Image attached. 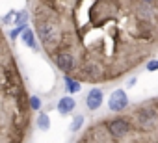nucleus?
I'll list each match as a JSON object with an SVG mask.
<instances>
[{"instance_id":"nucleus-1","label":"nucleus","mask_w":158,"mask_h":143,"mask_svg":"<svg viewBox=\"0 0 158 143\" xmlns=\"http://www.w3.org/2000/svg\"><path fill=\"white\" fill-rule=\"evenodd\" d=\"M37 32H39V39L45 43V45H50L56 41V35H58V30L54 26V22L50 21H43L37 24Z\"/></svg>"},{"instance_id":"nucleus-2","label":"nucleus","mask_w":158,"mask_h":143,"mask_svg":"<svg viewBox=\"0 0 158 143\" xmlns=\"http://www.w3.org/2000/svg\"><path fill=\"white\" fill-rule=\"evenodd\" d=\"M127 104H128V97H127V93L123 89H115L112 93L110 100H108V106H110L112 112H121V110L127 108Z\"/></svg>"},{"instance_id":"nucleus-3","label":"nucleus","mask_w":158,"mask_h":143,"mask_svg":"<svg viewBox=\"0 0 158 143\" xmlns=\"http://www.w3.org/2000/svg\"><path fill=\"white\" fill-rule=\"evenodd\" d=\"M108 130H110V134H112L114 137H123V136L128 134L130 125H128V121H125V119H114V121L108 125Z\"/></svg>"},{"instance_id":"nucleus-4","label":"nucleus","mask_w":158,"mask_h":143,"mask_svg":"<svg viewBox=\"0 0 158 143\" xmlns=\"http://www.w3.org/2000/svg\"><path fill=\"white\" fill-rule=\"evenodd\" d=\"M86 104H88L89 110H99L101 104H102V91L97 89V88L91 89V91L88 93V97H86Z\"/></svg>"},{"instance_id":"nucleus-5","label":"nucleus","mask_w":158,"mask_h":143,"mask_svg":"<svg viewBox=\"0 0 158 143\" xmlns=\"http://www.w3.org/2000/svg\"><path fill=\"white\" fill-rule=\"evenodd\" d=\"M56 65L61 69V71H71L74 67V59L69 52H60L56 56Z\"/></svg>"},{"instance_id":"nucleus-6","label":"nucleus","mask_w":158,"mask_h":143,"mask_svg":"<svg viewBox=\"0 0 158 143\" xmlns=\"http://www.w3.org/2000/svg\"><path fill=\"white\" fill-rule=\"evenodd\" d=\"M74 110V99L73 97H63L60 102H58V112L61 113V115H67L69 112H73Z\"/></svg>"},{"instance_id":"nucleus-7","label":"nucleus","mask_w":158,"mask_h":143,"mask_svg":"<svg viewBox=\"0 0 158 143\" xmlns=\"http://www.w3.org/2000/svg\"><path fill=\"white\" fill-rule=\"evenodd\" d=\"M21 37H23V43H24L26 47L35 48V37H34V32H32L30 28H24L23 34H21Z\"/></svg>"},{"instance_id":"nucleus-8","label":"nucleus","mask_w":158,"mask_h":143,"mask_svg":"<svg viewBox=\"0 0 158 143\" xmlns=\"http://www.w3.org/2000/svg\"><path fill=\"white\" fill-rule=\"evenodd\" d=\"M65 91L69 95L78 93V91H80V84H78L76 80H73V78H69V76H65Z\"/></svg>"},{"instance_id":"nucleus-9","label":"nucleus","mask_w":158,"mask_h":143,"mask_svg":"<svg viewBox=\"0 0 158 143\" xmlns=\"http://www.w3.org/2000/svg\"><path fill=\"white\" fill-rule=\"evenodd\" d=\"M37 125H39V128H41L43 132H47V130L50 128V119H48V115H47V113H39Z\"/></svg>"},{"instance_id":"nucleus-10","label":"nucleus","mask_w":158,"mask_h":143,"mask_svg":"<svg viewBox=\"0 0 158 143\" xmlns=\"http://www.w3.org/2000/svg\"><path fill=\"white\" fill-rule=\"evenodd\" d=\"M26 21H28V13H26V11H19V13H15V22H13V24H17V26H26Z\"/></svg>"},{"instance_id":"nucleus-11","label":"nucleus","mask_w":158,"mask_h":143,"mask_svg":"<svg viewBox=\"0 0 158 143\" xmlns=\"http://www.w3.org/2000/svg\"><path fill=\"white\" fill-rule=\"evenodd\" d=\"M82 125H84V115H76V117L73 119V123H71V130H73V132L80 130Z\"/></svg>"},{"instance_id":"nucleus-12","label":"nucleus","mask_w":158,"mask_h":143,"mask_svg":"<svg viewBox=\"0 0 158 143\" xmlns=\"http://www.w3.org/2000/svg\"><path fill=\"white\" fill-rule=\"evenodd\" d=\"M30 106H32V110L37 112V110L41 108V100H39V97H32V99H30Z\"/></svg>"},{"instance_id":"nucleus-13","label":"nucleus","mask_w":158,"mask_h":143,"mask_svg":"<svg viewBox=\"0 0 158 143\" xmlns=\"http://www.w3.org/2000/svg\"><path fill=\"white\" fill-rule=\"evenodd\" d=\"M147 71H158V59H151L149 63H147Z\"/></svg>"},{"instance_id":"nucleus-14","label":"nucleus","mask_w":158,"mask_h":143,"mask_svg":"<svg viewBox=\"0 0 158 143\" xmlns=\"http://www.w3.org/2000/svg\"><path fill=\"white\" fill-rule=\"evenodd\" d=\"M134 84H136V78H130L128 80V88H134Z\"/></svg>"},{"instance_id":"nucleus-15","label":"nucleus","mask_w":158,"mask_h":143,"mask_svg":"<svg viewBox=\"0 0 158 143\" xmlns=\"http://www.w3.org/2000/svg\"><path fill=\"white\" fill-rule=\"evenodd\" d=\"M145 2H149V0H145Z\"/></svg>"}]
</instances>
